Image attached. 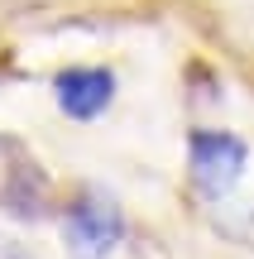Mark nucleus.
<instances>
[{
  "mask_svg": "<svg viewBox=\"0 0 254 259\" xmlns=\"http://www.w3.org/2000/svg\"><path fill=\"white\" fill-rule=\"evenodd\" d=\"M63 240L72 259H111L125 240V211L115 197L86 187L63 216Z\"/></svg>",
  "mask_w": 254,
  "mask_h": 259,
  "instance_id": "f257e3e1",
  "label": "nucleus"
},
{
  "mask_svg": "<svg viewBox=\"0 0 254 259\" xmlns=\"http://www.w3.org/2000/svg\"><path fill=\"white\" fill-rule=\"evenodd\" d=\"M245 168H249V144L240 135H230V130H192L187 135V173L201 197L221 202L245 178Z\"/></svg>",
  "mask_w": 254,
  "mask_h": 259,
  "instance_id": "f03ea898",
  "label": "nucleus"
},
{
  "mask_svg": "<svg viewBox=\"0 0 254 259\" xmlns=\"http://www.w3.org/2000/svg\"><path fill=\"white\" fill-rule=\"evenodd\" d=\"M0 211L15 221H43L48 216V173L15 139H0Z\"/></svg>",
  "mask_w": 254,
  "mask_h": 259,
  "instance_id": "7ed1b4c3",
  "label": "nucleus"
},
{
  "mask_svg": "<svg viewBox=\"0 0 254 259\" xmlns=\"http://www.w3.org/2000/svg\"><path fill=\"white\" fill-rule=\"evenodd\" d=\"M58 92V111L72 115V120H96V115L111 111L115 101V72L111 67H63L53 77Z\"/></svg>",
  "mask_w": 254,
  "mask_h": 259,
  "instance_id": "20e7f679",
  "label": "nucleus"
},
{
  "mask_svg": "<svg viewBox=\"0 0 254 259\" xmlns=\"http://www.w3.org/2000/svg\"><path fill=\"white\" fill-rule=\"evenodd\" d=\"M0 259H38V254H29V245L5 240V235H0Z\"/></svg>",
  "mask_w": 254,
  "mask_h": 259,
  "instance_id": "39448f33",
  "label": "nucleus"
}]
</instances>
